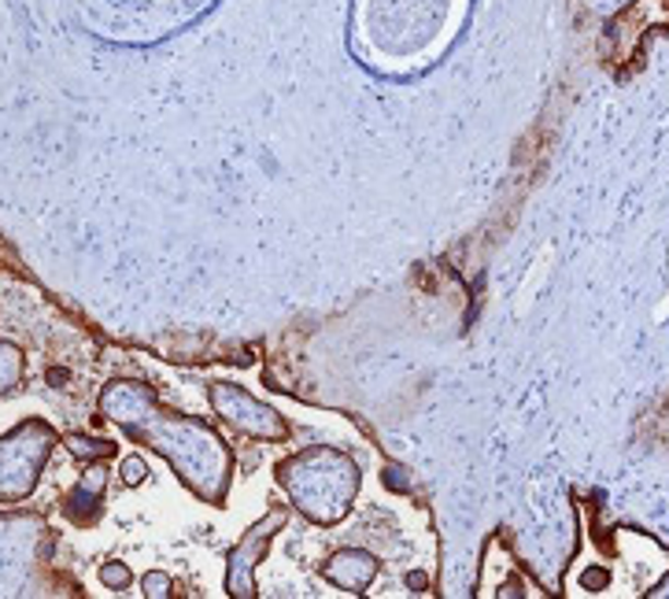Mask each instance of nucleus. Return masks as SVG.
<instances>
[{"instance_id": "1", "label": "nucleus", "mask_w": 669, "mask_h": 599, "mask_svg": "<svg viewBox=\"0 0 669 599\" xmlns=\"http://www.w3.org/2000/svg\"><path fill=\"white\" fill-rule=\"evenodd\" d=\"M96 414H104V422H115L130 441L160 451L181 485H189L203 504L226 500L230 473H234V456L226 441L203 419L163 408L152 385L130 378L108 381L96 400Z\"/></svg>"}, {"instance_id": "2", "label": "nucleus", "mask_w": 669, "mask_h": 599, "mask_svg": "<svg viewBox=\"0 0 669 599\" xmlns=\"http://www.w3.org/2000/svg\"><path fill=\"white\" fill-rule=\"evenodd\" d=\"M281 489L318 526L341 521L355 504L359 467L337 448H307L278 467Z\"/></svg>"}, {"instance_id": "3", "label": "nucleus", "mask_w": 669, "mask_h": 599, "mask_svg": "<svg viewBox=\"0 0 669 599\" xmlns=\"http://www.w3.org/2000/svg\"><path fill=\"white\" fill-rule=\"evenodd\" d=\"M56 448V430L42 419L19 422L0 437V504H23L37 489L42 470Z\"/></svg>"}, {"instance_id": "4", "label": "nucleus", "mask_w": 669, "mask_h": 599, "mask_svg": "<svg viewBox=\"0 0 669 599\" xmlns=\"http://www.w3.org/2000/svg\"><path fill=\"white\" fill-rule=\"evenodd\" d=\"M211 403H215L219 419L230 422L237 433H248L256 441H285L289 437V426L285 419L259 403L256 396H248V389H240L234 381H215L211 385Z\"/></svg>"}, {"instance_id": "5", "label": "nucleus", "mask_w": 669, "mask_h": 599, "mask_svg": "<svg viewBox=\"0 0 669 599\" xmlns=\"http://www.w3.org/2000/svg\"><path fill=\"white\" fill-rule=\"evenodd\" d=\"M285 526V510H270L267 518H259L256 526L248 529L245 540L230 552V574H226V592L234 599H248L256 596V582H251V574H256L259 559L270 548V540H274L278 529Z\"/></svg>"}, {"instance_id": "6", "label": "nucleus", "mask_w": 669, "mask_h": 599, "mask_svg": "<svg viewBox=\"0 0 669 599\" xmlns=\"http://www.w3.org/2000/svg\"><path fill=\"white\" fill-rule=\"evenodd\" d=\"M104 489H108V470H104L101 462H90L82 478L74 481L71 496H67V504H63V515L71 518L74 526H82V529L96 526V521H101Z\"/></svg>"}, {"instance_id": "7", "label": "nucleus", "mask_w": 669, "mask_h": 599, "mask_svg": "<svg viewBox=\"0 0 669 599\" xmlns=\"http://www.w3.org/2000/svg\"><path fill=\"white\" fill-rule=\"evenodd\" d=\"M322 577L329 585L341 588V592L363 596L377 577V559L371 552H359V548H344V552H337L322 566Z\"/></svg>"}, {"instance_id": "8", "label": "nucleus", "mask_w": 669, "mask_h": 599, "mask_svg": "<svg viewBox=\"0 0 669 599\" xmlns=\"http://www.w3.org/2000/svg\"><path fill=\"white\" fill-rule=\"evenodd\" d=\"M63 444H67V451H71L74 459H82V462H104V459H111L115 451H119V444H115V441L85 437V433H67Z\"/></svg>"}, {"instance_id": "9", "label": "nucleus", "mask_w": 669, "mask_h": 599, "mask_svg": "<svg viewBox=\"0 0 669 599\" xmlns=\"http://www.w3.org/2000/svg\"><path fill=\"white\" fill-rule=\"evenodd\" d=\"M23 371H26L23 348L12 344V341H0V396L12 392L15 385L23 381Z\"/></svg>"}, {"instance_id": "10", "label": "nucleus", "mask_w": 669, "mask_h": 599, "mask_svg": "<svg viewBox=\"0 0 669 599\" xmlns=\"http://www.w3.org/2000/svg\"><path fill=\"white\" fill-rule=\"evenodd\" d=\"M130 582H133V574H130V566H126V563H115V559H111V563L101 566V585L111 588V592H126Z\"/></svg>"}, {"instance_id": "11", "label": "nucleus", "mask_w": 669, "mask_h": 599, "mask_svg": "<svg viewBox=\"0 0 669 599\" xmlns=\"http://www.w3.org/2000/svg\"><path fill=\"white\" fill-rule=\"evenodd\" d=\"M171 588H174V582H171L167 574H163V569H149V574L141 577V592L149 596V599H167Z\"/></svg>"}, {"instance_id": "12", "label": "nucleus", "mask_w": 669, "mask_h": 599, "mask_svg": "<svg viewBox=\"0 0 669 599\" xmlns=\"http://www.w3.org/2000/svg\"><path fill=\"white\" fill-rule=\"evenodd\" d=\"M119 473H122V485H126V489H138V485H144V481H149V467H144L141 456H126L122 467H119Z\"/></svg>"}, {"instance_id": "13", "label": "nucleus", "mask_w": 669, "mask_h": 599, "mask_svg": "<svg viewBox=\"0 0 669 599\" xmlns=\"http://www.w3.org/2000/svg\"><path fill=\"white\" fill-rule=\"evenodd\" d=\"M407 470L403 467H385V489H392V492H407Z\"/></svg>"}, {"instance_id": "14", "label": "nucleus", "mask_w": 669, "mask_h": 599, "mask_svg": "<svg viewBox=\"0 0 669 599\" xmlns=\"http://www.w3.org/2000/svg\"><path fill=\"white\" fill-rule=\"evenodd\" d=\"M588 4L596 8L599 15H618V12H622V8L633 4V0H588Z\"/></svg>"}, {"instance_id": "15", "label": "nucleus", "mask_w": 669, "mask_h": 599, "mask_svg": "<svg viewBox=\"0 0 669 599\" xmlns=\"http://www.w3.org/2000/svg\"><path fill=\"white\" fill-rule=\"evenodd\" d=\"M580 585H585V588H607V569H585V574H580Z\"/></svg>"}, {"instance_id": "16", "label": "nucleus", "mask_w": 669, "mask_h": 599, "mask_svg": "<svg viewBox=\"0 0 669 599\" xmlns=\"http://www.w3.org/2000/svg\"><path fill=\"white\" fill-rule=\"evenodd\" d=\"M407 588H414V592H422V588H430V577H425L422 569H414V574H407Z\"/></svg>"}, {"instance_id": "17", "label": "nucleus", "mask_w": 669, "mask_h": 599, "mask_svg": "<svg viewBox=\"0 0 669 599\" xmlns=\"http://www.w3.org/2000/svg\"><path fill=\"white\" fill-rule=\"evenodd\" d=\"M48 381H52V385H63V381H67V371H48Z\"/></svg>"}]
</instances>
